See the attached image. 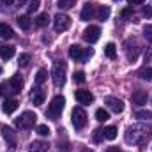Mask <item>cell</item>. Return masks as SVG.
Listing matches in <instances>:
<instances>
[{
  "label": "cell",
  "instance_id": "74e56055",
  "mask_svg": "<svg viewBox=\"0 0 152 152\" xmlns=\"http://www.w3.org/2000/svg\"><path fill=\"white\" fill-rule=\"evenodd\" d=\"M103 138V129H96L94 131V142H101Z\"/></svg>",
  "mask_w": 152,
  "mask_h": 152
},
{
  "label": "cell",
  "instance_id": "d4e9b609",
  "mask_svg": "<svg viewBox=\"0 0 152 152\" xmlns=\"http://www.w3.org/2000/svg\"><path fill=\"white\" fill-rule=\"evenodd\" d=\"M48 21H50V16H48V12H41L37 18H36V23H37V27H46V25H48Z\"/></svg>",
  "mask_w": 152,
  "mask_h": 152
},
{
  "label": "cell",
  "instance_id": "b9f144b4",
  "mask_svg": "<svg viewBox=\"0 0 152 152\" xmlns=\"http://www.w3.org/2000/svg\"><path fill=\"white\" fill-rule=\"evenodd\" d=\"M106 152H122V151L117 149V147H110V149H106Z\"/></svg>",
  "mask_w": 152,
  "mask_h": 152
},
{
  "label": "cell",
  "instance_id": "e575fe53",
  "mask_svg": "<svg viewBox=\"0 0 152 152\" xmlns=\"http://www.w3.org/2000/svg\"><path fill=\"white\" fill-rule=\"evenodd\" d=\"M73 80H75V83H83L85 81V73L83 71H75Z\"/></svg>",
  "mask_w": 152,
  "mask_h": 152
},
{
  "label": "cell",
  "instance_id": "1f68e13d",
  "mask_svg": "<svg viewBox=\"0 0 152 152\" xmlns=\"http://www.w3.org/2000/svg\"><path fill=\"white\" fill-rule=\"evenodd\" d=\"M140 78H142V80L151 81V80H152V69H151V67H143V69L140 71Z\"/></svg>",
  "mask_w": 152,
  "mask_h": 152
},
{
  "label": "cell",
  "instance_id": "f1b7e54d",
  "mask_svg": "<svg viewBox=\"0 0 152 152\" xmlns=\"http://www.w3.org/2000/svg\"><path fill=\"white\" fill-rule=\"evenodd\" d=\"M57 5H58L60 9H71V7L76 5V0H58Z\"/></svg>",
  "mask_w": 152,
  "mask_h": 152
},
{
  "label": "cell",
  "instance_id": "7a4b0ae2",
  "mask_svg": "<svg viewBox=\"0 0 152 152\" xmlns=\"http://www.w3.org/2000/svg\"><path fill=\"white\" fill-rule=\"evenodd\" d=\"M66 71H67V67H66V62H62V60H55V64H53V83H55V87H64L66 85Z\"/></svg>",
  "mask_w": 152,
  "mask_h": 152
},
{
  "label": "cell",
  "instance_id": "6da1fadb",
  "mask_svg": "<svg viewBox=\"0 0 152 152\" xmlns=\"http://www.w3.org/2000/svg\"><path fill=\"white\" fill-rule=\"evenodd\" d=\"M152 138V127L143 126V124H134L129 126L126 131V142L127 143H136V145H143Z\"/></svg>",
  "mask_w": 152,
  "mask_h": 152
},
{
  "label": "cell",
  "instance_id": "277c9868",
  "mask_svg": "<svg viewBox=\"0 0 152 152\" xmlns=\"http://www.w3.org/2000/svg\"><path fill=\"white\" fill-rule=\"evenodd\" d=\"M36 120H37V115L34 113V112H23V113L14 120V124L20 129H30V127H34Z\"/></svg>",
  "mask_w": 152,
  "mask_h": 152
},
{
  "label": "cell",
  "instance_id": "5b68a950",
  "mask_svg": "<svg viewBox=\"0 0 152 152\" xmlns=\"http://www.w3.org/2000/svg\"><path fill=\"white\" fill-rule=\"evenodd\" d=\"M71 120H73V126L76 129H83L87 126V113H85V110L81 106L75 108L73 113H71Z\"/></svg>",
  "mask_w": 152,
  "mask_h": 152
},
{
  "label": "cell",
  "instance_id": "ac0fdd59",
  "mask_svg": "<svg viewBox=\"0 0 152 152\" xmlns=\"http://www.w3.org/2000/svg\"><path fill=\"white\" fill-rule=\"evenodd\" d=\"M94 16V5L92 4H85L81 9V21H88Z\"/></svg>",
  "mask_w": 152,
  "mask_h": 152
},
{
  "label": "cell",
  "instance_id": "5bb4252c",
  "mask_svg": "<svg viewBox=\"0 0 152 152\" xmlns=\"http://www.w3.org/2000/svg\"><path fill=\"white\" fill-rule=\"evenodd\" d=\"M9 87L12 88V92L16 94V92H20L21 88H23V78L20 75H14L11 80H9Z\"/></svg>",
  "mask_w": 152,
  "mask_h": 152
},
{
  "label": "cell",
  "instance_id": "7bdbcfd3",
  "mask_svg": "<svg viewBox=\"0 0 152 152\" xmlns=\"http://www.w3.org/2000/svg\"><path fill=\"white\" fill-rule=\"evenodd\" d=\"M129 2H131V4H133V5H136V4H143V2H145V0H129Z\"/></svg>",
  "mask_w": 152,
  "mask_h": 152
},
{
  "label": "cell",
  "instance_id": "d590c367",
  "mask_svg": "<svg viewBox=\"0 0 152 152\" xmlns=\"http://www.w3.org/2000/svg\"><path fill=\"white\" fill-rule=\"evenodd\" d=\"M92 53H94V51H92L90 48H85V50H83V57H81V60H80V62H87V60L92 57Z\"/></svg>",
  "mask_w": 152,
  "mask_h": 152
},
{
  "label": "cell",
  "instance_id": "52a82bcc",
  "mask_svg": "<svg viewBox=\"0 0 152 152\" xmlns=\"http://www.w3.org/2000/svg\"><path fill=\"white\" fill-rule=\"evenodd\" d=\"M126 57L129 62H136L138 55H140V46L134 42V41H126Z\"/></svg>",
  "mask_w": 152,
  "mask_h": 152
},
{
  "label": "cell",
  "instance_id": "4dcf8cb0",
  "mask_svg": "<svg viewBox=\"0 0 152 152\" xmlns=\"http://www.w3.org/2000/svg\"><path fill=\"white\" fill-rule=\"evenodd\" d=\"M39 5H41V0H28V4H27V11L28 12H34V11H37Z\"/></svg>",
  "mask_w": 152,
  "mask_h": 152
},
{
  "label": "cell",
  "instance_id": "f35d334b",
  "mask_svg": "<svg viewBox=\"0 0 152 152\" xmlns=\"http://www.w3.org/2000/svg\"><path fill=\"white\" fill-rule=\"evenodd\" d=\"M12 5V0H0V9L4 7H11Z\"/></svg>",
  "mask_w": 152,
  "mask_h": 152
},
{
  "label": "cell",
  "instance_id": "cb8c5ba5",
  "mask_svg": "<svg viewBox=\"0 0 152 152\" xmlns=\"http://www.w3.org/2000/svg\"><path fill=\"white\" fill-rule=\"evenodd\" d=\"M104 55H106L108 58H115V57H117V46H115L113 42H108V44L104 46Z\"/></svg>",
  "mask_w": 152,
  "mask_h": 152
},
{
  "label": "cell",
  "instance_id": "d6986e66",
  "mask_svg": "<svg viewBox=\"0 0 152 152\" xmlns=\"http://www.w3.org/2000/svg\"><path fill=\"white\" fill-rule=\"evenodd\" d=\"M28 152H48V143L46 142H32Z\"/></svg>",
  "mask_w": 152,
  "mask_h": 152
},
{
  "label": "cell",
  "instance_id": "7c38bea8",
  "mask_svg": "<svg viewBox=\"0 0 152 152\" xmlns=\"http://www.w3.org/2000/svg\"><path fill=\"white\" fill-rule=\"evenodd\" d=\"M30 99H32V103L34 104H42L44 103V99H46V94L39 88V87H36V88H32V94H30Z\"/></svg>",
  "mask_w": 152,
  "mask_h": 152
},
{
  "label": "cell",
  "instance_id": "2e32d148",
  "mask_svg": "<svg viewBox=\"0 0 152 152\" xmlns=\"http://www.w3.org/2000/svg\"><path fill=\"white\" fill-rule=\"evenodd\" d=\"M2 108H4V113H7V115L14 113L16 108H18V101L16 99H5L4 104H2Z\"/></svg>",
  "mask_w": 152,
  "mask_h": 152
},
{
  "label": "cell",
  "instance_id": "4fadbf2b",
  "mask_svg": "<svg viewBox=\"0 0 152 152\" xmlns=\"http://www.w3.org/2000/svg\"><path fill=\"white\" fill-rule=\"evenodd\" d=\"M14 53H16L14 46H9V44H0V58L9 60V58H12V57H14Z\"/></svg>",
  "mask_w": 152,
  "mask_h": 152
},
{
  "label": "cell",
  "instance_id": "60d3db41",
  "mask_svg": "<svg viewBox=\"0 0 152 152\" xmlns=\"http://www.w3.org/2000/svg\"><path fill=\"white\" fill-rule=\"evenodd\" d=\"M145 60H147V62H151V60H152V48L149 50V53L145 55Z\"/></svg>",
  "mask_w": 152,
  "mask_h": 152
},
{
  "label": "cell",
  "instance_id": "603a6c76",
  "mask_svg": "<svg viewBox=\"0 0 152 152\" xmlns=\"http://www.w3.org/2000/svg\"><path fill=\"white\" fill-rule=\"evenodd\" d=\"M117 133H118V131H117L115 126H108V127L103 129V136H104L106 140H115V138H117Z\"/></svg>",
  "mask_w": 152,
  "mask_h": 152
},
{
  "label": "cell",
  "instance_id": "3957f363",
  "mask_svg": "<svg viewBox=\"0 0 152 152\" xmlns=\"http://www.w3.org/2000/svg\"><path fill=\"white\" fill-rule=\"evenodd\" d=\"M64 104H66V99H64L62 96H55V97L51 99L50 106H48V112H46V115H48L50 118L57 120V118L60 117V113H62V110H64Z\"/></svg>",
  "mask_w": 152,
  "mask_h": 152
},
{
  "label": "cell",
  "instance_id": "e0dca14e",
  "mask_svg": "<svg viewBox=\"0 0 152 152\" xmlns=\"http://www.w3.org/2000/svg\"><path fill=\"white\" fill-rule=\"evenodd\" d=\"M69 57L73 58V60H81V57H83V48L81 46H78V44H73L71 48H69Z\"/></svg>",
  "mask_w": 152,
  "mask_h": 152
},
{
  "label": "cell",
  "instance_id": "8fae6325",
  "mask_svg": "<svg viewBox=\"0 0 152 152\" xmlns=\"http://www.w3.org/2000/svg\"><path fill=\"white\" fill-rule=\"evenodd\" d=\"M75 97L80 104H90V103L94 101V96H92L90 90H76Z\"/></svg>",
  "mask_w": 152,
  "mask_h": 152
},
{
  "label": "cell",
  "instance_id": "9c48e42d",
  "mask_svg": "<svg viewBox=\"0 0 152 152\" xmlns=\"http://www.w3.org/2000/svg\"><path fill=\"white\" fill-rule=\"evenodd\" d=\"M2 136H4V140H5V143L11 147V149H14L16 147V142H18V136H16V133L9 127V126H4L2 127Z\"/></svg>",
  "mask_w": 152,
  "mask_h": 152
},
{
  "label": "cell",
  "instance_id": "ffe728a7",
  "mask_svg": "<svg viewBox=\"0 0 152 152\" xmlns=\"http://www.w3.org/2000/svg\"><path fill=\"white\" fill-rule=\"evenodd\" d=\"M0 37L2 39H12L14 37V32H12V28L7 23H0Z\"/></svg>",
  "mask_w": 152,
  "mask_h": 152
},
{
  "label": "cell",
  "instance_id": "ab89813d",
  "mask_svg": "<svg viewBox=\"0 0 152 152\" xmlns=\"http://www.w3.org/2000/svg\"><path fill=\"white\" fill-rule=\"evenodd\" d=\"M131 14H133V9H131V7H127V9L122 11V16H124V18H127V16H131Z\"/></svg>",
  "mask_w": 152,
  "mask_h": 152
},
{
  "label": "cell",
  "instance_id": "ee69618b",
  "mask_svg": "<svg viewBox=\"0 0 152 152\" xmlns=\"http://www.w3.org/2000/svg\"><path fill=\"white\" fill-rule=\"evenodd\" d=\"M18 2H20V4H23V2H25V0H18Z\"/></svg>",
  "mask_w": 152,
  "mask_h": 152
},
{
  "label": "cell",
  "instance_id": "4316f807",
  "mask_svg": "<svg viewBox=\"0 0 152 152\" xmlns=\"http://www.w3.org/2000/svg\"><path fill=\"white\" fill-rule=\"evenodd\" d=\"M96 118H97L99 122H104V120H108V118H110V113H108L104 108H99V110L96 112Z\"/></svg>",
  "mask_w": 152,
  "mask_h": 152
},
{
  "label": "cell",
  "instance_id": "9a60e30c",
  "mask_svg": "<svg viewBox=\"0 0 152 152\" xmlns=\"http://www.w3.org/2000/svg\"><path fill=\"white\" fill-rule=\"evenodd\" d=\"M131 101L134 104H145L147 103V92L145 90H134L131 96Z\"/></svg>",
  "mask_w": 152,
  "mask_h": 152
},
{
  "label": "cell",
  "instance_id": "f6af8a7d",
  "mask_svg": "<svg viewBox=\"0 0 152 152\" xmlns=\"http://www.w3.org/2000/svg\"><path fill=\"white\" fill-rule=\"evenodd\" d=\"M0 75H2V67H0Z\"/></svg>",
  "mask_w": 152,
  "mask_h": 152
},
{
  "label": "cell",
  "instance_id": "ba28073f",
  "mask_svg": "<svg viewBox=\"0 0 152 152\" xmlns=\"http://www.w3.org/2000/svg\"><path fill=\"white\" fill-rule=\"evenodd\" d=\"M101 36V28L99 27H96V25H90V27H87L85 30H83V39L87 41V42H90V44H94L97 39Z\"/></svg>",
  "mask_w": 152,
  "mask_h": 152
},
{
  "label": "cell",
  "instance_id": "30bf717a",
  "mask_svg": "<svg viewBox=\"0 0 152 152\" xmlns=\"http://www.w3.org/2000/svg\"><path fill=\"white\" fill-rule=\"evenodd\" d=\"M104 103L108 104V108L115 112V113H120V112H124V101L122 99H118V97H113V96H108L106 99H104Z\"/></svg>",
  "mask_w": 152,
  "mask_h": 152
},
{
  "label": "cell",
  "instance_id": "d6a6232c",
  "mask_svg": "<svg viewBox=\"0 0 152 152\" xmlns=\"http://www.w3.org/2000/svg\"><path fill=\"white\" fill-rule=\"evenodd\" d=\"M143 36L147 39V42L152 44V25H145V27H143Z\"/></svg>",
  "mask_w": 152,
  "mask_h": 152
},
{
  "label": "cell",
  "instance_id": "836d02e7",
  "mask_svg": "<svg viewBox=\"0 0 152 152\" xmlns=\"http://www.w3.org/2000/svg\"><path fill=\"white\" fill-rule=\"evenodd\" d=\"M37 133L41 134V136H50V127L46 126V124H41V126H37Z\"/></svg>",
  "mask_w": 152,
  "mask_h": 152
},
{
  "label": "cell",
  "instance_id": "8d00e7d4",
  "mask_svg": "<svg viewBox=\"0 0 152 152\" xmlns=\"http://www.w3.org/2000/svg\"><path fill=\"white\" fill-rule=\"evenodd\" d=\"M142 14H143V16H147V18H152V7H151V5H145V7L142 9Z\"/></svg>",
  "mask_w": 152,
  "mask_h": 152
},
{
  "label": "cell",
  "instance_id": "44dd1931",
  "mask_svg": "<svg viewBox=\"0 0 152 152\" xmlns=\"http://www.w3.org/2000/svg\"><path fill=\"white\" fill-rule=\"evenodd\" d=\"M108 16H110V7L108 5H99V9L96 12V18L99 21H104V20H108Z\"/></svg>",
  "mask_w": 152,
  "mask_h": 152
},
{
  "label": "cell",
  "instance_id": "484cf974",
  "mask_svg": "<svg viewBox=\"0 0 152 152\" xmlns=\"http://www.w3.org/2000/svg\"><path fill=\"white\" fill-rule=\"evenodd\" d=\"M136 118H140V120H151L152 112L151 110H138L136 112Z\"/></svg>",
  "mask_w": 152,
  "mask_h": 152
},
{
  "label": "cell",
  "instance_id": "f546056e",
  "mask_svg": "<svg viewBox=\"0 0 152 152\" xmlns=\"http://www.w3.org/2000/svg\"><path fill=\"white\" fill-rule=\"evenodd\" d=\"M28 62H30V55H28V53H21V55L18 57V64H20L21 67H27Z\"/></svg>",
  "mask_w": 152,
  "mask_h": 152
},
{
  "label": "cell",
  "instance_id": "8992f818",
  "mask_svg": "<svg viewBox=\"0 0 152 152\" xmlns=\"http://www.w3.org/2000/svg\"><path fill=\"white\" fill-rule=\"evenodd\" d=\"M53 27H55L57 32H64V30H67V28L71 27V18H69L67 14L58 12V14L55 16V20H53Z\"/></svg>",
  "mask_w": 152,
  "mask_h": 152
},
{
  "label": "cell",
  "instance_id": "7402d4cb",
  "mask_svg": "<svg viewBox=\"0 0 152 152\" xmlns=\"http://www.w3.org/2000/svg\"><path fill=\"white\" fill-rule=\"evenodd\" d=\"M16 21H18L20 28H23V30H28V28H30V25H32V21H30V18H28L27 14L18 16V18H16Z\"/></svg>",
  "mask_w": 152,
  "mask_h": 152
},
{
  "label": "cell",
  "instance_id": "83f0119b",
  "mask_svg": "<svg viewBox=\"0 0 152 152\" xmlns=\"http://www.w3.org/2000/svg\"><path fill=\"white\" fill-rule=\"evenodd\" d=\"M46 78H48V73H46V69H39L37 75H36V83H37V85H42V83L46 81Z\"/></svg>",
  "mask_w": 152,
  "mask_h": 152
}]
</instances>
